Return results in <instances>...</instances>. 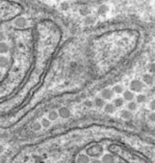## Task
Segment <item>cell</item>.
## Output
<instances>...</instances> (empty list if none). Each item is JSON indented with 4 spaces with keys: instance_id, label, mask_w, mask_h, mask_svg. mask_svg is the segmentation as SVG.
<instances>
[{
    "instance_id": "cell-26",
    "label": "cell",
    "mask_w": 155,
    "mask_h": 163,
    "mask_svg": "<svg viewBox=\"0 0 155 163\" xmlns=\"http://www.w3.org/2000/svg\"><path fill=\"white\" fill-rule=\"evenodd\" d=\"M85 105H86V106H87V107H92V106H94V102L87 100V101L85 102Z\"/></svg>"
},
{
    "instance_id": "cell-12",
    "label": "cell",
    "mask_w": 155,
    "mask_h": 163,
    "mask_svg": "<svg viewBox=\"0 0 155 163\" xmlns=\"http://www.w3.org/2000/svg\"><path fill=\"white\" fill-rule=\"evenodd\" d=\"M9 64V60L5 55H0V69H5Z\"/></svg>"
},
{
    "instance_id": "cell-30",
    "label": "cell",
    "mask_w": 155,
    "mask_h": 163,
    "mask_svg": "<svg viewBox=\"0 0 155 163\" xmlns=\"http://www.w3.org/2000/svg\"><path fill=\"white\" fill-rule=\"evenodd\" d=\"M2 77H3V73H2V71L0 70V80L2 79Z\"/></svg>"
},
{
    "instance_id": "cell-9",
    "label": "cell",
    "mask_w": 155,
    "mask_h": 163,
    "mask_svg": "<svg viewBox=\"0 0 155 163\" xmlns=\"http://www.w3.org/2000/svg\"><path fill=\"white\" fill-rule=\"evenodd\" d=\"M120 117L124 120H131L133 117V113L129 109H124L120 112Z\"/></svg>"
},
{
    "instance_id": "cell-10",
    "label": "cell",
    "mask_w": 155,
    "mask_h": 163,
    "mask_svg": "<svg viewBox=\"0 0 155 163\" xmlns=\"http://www.w3.org/2000/svg\"><path fill=\"white\" fill-rule=\"evenodd\" d=\"M103 110H104V112L107 114H112L116 111V107L113 106V103H107V104H105V106L103 107Z\"/></svg>"
},
{
    "instance_id": "cell-24",
    "label": "cell",
    "mask_w": 155,
    "mask_h": 163,
    "mask_svg": "<svg viewBox=\"0 0 155 163\" xmlns=\"http://www.w3.org/2000/svg\"><path fill=\"white\" fill-rule=\"evenodd\" d=\"M95 23V18L92 16H87L86 17V24H93Z\"/></svg>"
},
{
    "instance_id": "cell-27",
    "label": "cell",
    "mask_w": 155,
    "mask_h": 163,
    "mask_svg": "<svg viewBox=\"0 0 155 163\" xmlns=\"http://www.w3.org/2000/svg\"><path fill=\"white\" fill-rule=\"evenodd\" d=\"M149 120L151 122H155V111H153V112H151L149 114Z\"/></svg>"
},
{
    "instance_id": "cell-8",
    "label": "cell",
    "mask_w": 155,
    "mask_h": 163,
    "mask_svg": "<svg viewBox=\"0 0 155 163\" xmlns=\"http://www.w3.org/2000/svg\"><path fill=\"white\" fill-rule=\"evenodd\" d=\"M123 99L125 101H128V102L133 101L134 99H136V95H134L133 91H131L130 90H125L123 93Z\"/></svg>"
},
{
    "instance_id": "cell-32",
    "label": "cell",
    "mask_w": 155,
    "mask_h": 163,
    "mask_svg": "<svg viewBox=\"0 0 155 163\" xmlns=\"http://www.w3.org/2000/svg\"><path fill=\"white\" fill-rule=\"evenodd\" d=\"M137 1H144V0H137Z\"/></svg>"
},
{
    "instance_id": "cell-28",
    "label": "cell",
    "mask_w": 155,
    "mask_h": 163,
    "mask_svg": "<svg viewBox=\"0 0 155 163\" xmlns=\"http://www.w3.org/2000/svg\"><path fill=\"white\" fill-rule=\"evenodd\" d=\"M5 39V35L4 33H3L2 30H0V42H3V40Z\"/></svg>"
},
{
    "instance_id": "cell-5",
    "label": "cell",
    "mask_w": 155,
    "mask_h": 163,
    "mask_svg": "<svg viewBox=\"0 0 155 163\" xmlns=\"http://www.w3.org/2000/svg\"><path fill=\"white\" fill-rule=\"evenodd\" d=\"M155 81V78H154V75L152 74H144L143 76V82L144 84H147V85H152Z\"/></svg>"
},
{
    "instance_id": "cell-15",
    "label": "cell",
    "mask_w": 155,
    "mask_h": 163,
    "mask_svg": "<svg viewBox=\"0 0 155 163\" xmlns=\"http://www.w3.org/2000/svg\"><path fill=\"white\" fill-rule=\"evenodd\" d=\"M113 94H117V95H121V94H123L124 91H125V88H124V86L122 85V84H116L113 88Z\"/></svg>"
},
{
    "instance_id": "cell-31",
    "label": "cell",
    "mask_w": 155,
    "mask_h": 163,
    "mask_svg": "<svg viewBox=\"0 0 155 163\" xmlns=\"http://www.w3.org/2000/svg\"><path fill=\"white\" fill-rule=\"evenodd\" d=\"M117 163H125V162H123V161H119V162H117Z\"/></svg>"
},
{
    "instance_id": "cell-25",
    "label": "cell",
    "mask_w": 155,
    "mask_h": 163,
    "mask_svg": "<svg viewBox=\"0 0 155 163\" xmlns=\"http://www.w3.org/2000/svg\"><path fill=\"white\" fill-rule=\"evenodd\" d=\"M149 107H150V109L152 110V111H155V99L150 102Z\"/></svg>"
},
{
    "instance_id": "cell-7",
    "label": "cell",
    "mask_w": 155,
    "mask_h": 163,
    "mask_svg": "<svg viewBox=\"0 0 155 163\" xmlns=\"http://www.w3.org/2000/svg\"><path fill=\"white\" fill-rule=\"evenodd\" d=\"M90 162H91V159L87 154H79L77 156L76 163H90Z\"/></svg>"
},
{
    "instance_id": "cell-23",
    "label": "cell",
    "mask_w": 155,
    "mask_h": 163,
    "mask_svg": "<svg viewBox=\"0 0 155 163\" xmlns=\"http://www.w3.org/2000/svg\"><path fill=\"white\" fill-rule=\"evenodd\" d=\"M148 70H149L150 74L155 75V62H151L149 66H148Z\"/></svg>"
},
{
    "instance_id": "cell-19",
    "label": "cell",
    "mask_w": 155,
    "mask_h": 163,
    "mask_svg": "<svg viewBox=\"0 0 155 163\" xmlns=\"http://www.w3.org/2000/svg\"><path fill=\"white\" fill-rule=\"evenodd\" d=\"M136 103L137 104H141V103H145V102H146L147 98H146V96H145V95L139 94L137 96H136Z\"/></svg>"
},
{
    "instance_id": "cell-18",
    "label": "cell",
    "mask_w": 155,
    "mask_h": 163,
    "mask_svg": "<svg viewBox=\"0 0 155 163\" xmlns=\"http://www.w3.org/2000/svg\"><path fill=\"white\" fill-rule=\"evenodd\" d=\"M127 109H129L130 111L136 110L137 109V103H136V101H130V102H128Z\"/></svg>"
},
{
    "instance_id": "cell-17",
    "label": "cell",
    "mask_w": 155,
    "mask_h": 163,
    "mask_svg": "<svg viewBox=\"0 0 155 163\" xmlns=\"http://www.w3.org/2000/svg\"><path fill=\"white\" fill-rule=\"evenodd\" d=\"M124 101H125V100H124L123 98H116V99H113V106L116 108H120V107H122L124 105Z\"/></svg>"
},
{
    "instance_id": "cell-11",
    "label": "cell",
    "mask_w": 155,
    "mask_h": 163,
    "mask_svg": "<svg viewBox=\"0 0 155 163\" xmlns=\"http://www.w3.org/2000/svg\"><path fill=\"white\" fill-rule=\"evenodd\" d=\"M58 114L60 115L62 117L64 118H68L70 115H71V111L69 108H67V107H62L60 109L58 110Z\"/></svg>"
},
{
    "instance_id": "cell-29",
    "label": "cell",
    "mask_w": 155,
    "mask_h": 163,
    "mask_svg": "<svg viewBox=\"0 0 155 163\" xmlns=\"http://www.w3.org/2000/svg\"><path fill=\"white\" fill-rule=\"evenodd\" d=\"M90 163H102V161L99 160V159H93V160H91Z\"/></svg>"
},
{
    "instance_id": "cell-4",
    "label": "cell",
    "mask_w": 155,
    "mask_h": 163,
    "mask_svg": "<svg viewBox=\"0 0 155 163\" xmlns=\"http://www.w3.org/2000/svg\"><path fill=\"white\" fill-rule=\"evenodd\" d=\"M15 26L18 27V28H25L27 26V20H26L24 17H19L15 20Z\"/></svg>"
},
{
    "instance_id": "cell-13",
    "label": "cell",
    "mask_w": 155,
    "mask_h": 163,
    "mask_svg": "<svg viewBox=\"0 0 155 163\" xmlns=\"http://www.w3.org/2000/svg\"><path fill=\"white\" fill-rule=\"evenodd\" d=\"M94 105L98 108H103L105 106V100L101 97H97L95 100H94Z\"/></svg>"
},
{
    "instance_id": "cell-20",
    "label": "cell",
    "mask_w": 155,
    "mask_h": 163,
    "mask_svg": "<svg viewBox=\"0 0 155 163\" xmlns=\"http://www.w3.org/2000/svg\"><path fill=\"white\" fill-rule=\"evenodd\" d=\"M79 13H80V15L83 16V17H87V16H90V9H89V8H86V6H83V8H80Z\"/></svg>"
},
{
    "instance_id": "cell-16",
    "label": "cell",
    "mask_w": 155,
    "mask_h": 163,
    "mask_svg": "<svg viewBox=\"0 0 155 163\" xmlns=\"http://www.w3.org/2000/svg\"><path fill=\"white\" fill-rule=\"evenodd\" d=\"M9 51V46L5 42H0V55L8 53Z\"/></svg>"
},
{
    "instance_id": "cell-3",
    "label": "cell",
    "mask_w": 155,
    "mask_h": 163,
    "mask_svg": "<svg viewBox=\"0 0 155 163\" xmlns=\"http://www.w3.org/2000/svg\"><path fill=\"white\" fill-rule=\"evenodd\" d=\"M113 97V91L112 88H104L101 90V98H103L104 100H112Z\"/></svg>"
},
{
    "instance_id": "cell-14",
    "label": "cell",
    "mask_w": 155,
    "mask_h": 163,
    "mask_svg": "<svg viewBox=\"0 0 155 163\" xmlns=\"http://www.w3.org/2000/svg\"><path fill=\"white\" fill-rule=\"evenodd\" d=\"M108 9H109V8L107 5L101 4L98 8V9H97V12H98V15H100V16H105L106 14L108 13Z\"/></svg>"
},
{
    "instance_id": "cell-22",
    "label": "cell",
    "mask_w": 155,
    "mask_h": 163,
    "mask_svg": "<svg viewBox=\"0 0 155 163\" xmlns=\"http://www.w3.org/2000/svg\"><path fill=\"white\" fill-rule=\"evenodd\" d=\"M57 117H58V112H56V111H51V112H49V115H48L49 120H51V121L56 120Z\"/></svg>"
},
{
    "instance_id": "cell-21",
    "label": "cell",
    "mask_w": 155,
    "mask_h": 163,
    "mask_svg": "<svg viewBox=\"0 0 155 163\" xmlns=\"http://www.w3.org/2000/svg\"><path fill=\"white\" fill-rule=\"evenodd\" d=\"M59 8H60V9H62V11L66 12V11H68V9L70 8V4L67 1H64V2H62L59 4Z\"/></svg>"
},
{
    "instance_id": "cell-1",
    "label": "cell",
    "mask_w": 155,
    "mask_h": 163,
    "mask_svg": "<svg viewBox=\"0 0 155 163\" xmlns=\"http://www.w3.org/2000/svg\"><path fill=\"white\" fill-rule=\"evenodd\" d=\"M129 87H130V90L133 91V93H141L144 88V82L139 79H133L130 81Z\"/></svg>"
},
{
    "instance_id": "cell-2",
    "label": "cell",
    "mask_w": 155,
    "mask_h": 163,
    "mask_svg": "<svg viewBox=\"0 0 155 163\" xmlns=\"http://www.w3.org/2000/svg\"><path fill=\"white\" fill-rule=\"evenodd\" d=\"M101 153H102V148L100 145H93L90 149H87L86 151V154L90 157H94V158H97L99 155H101Z\"/></svg>"
},
{
    "instance_id": "cell-6",
    "label": "cell",
    "mask_w": 155,
    "mask_h": 163,
    "mask_svg": "<svg viewBox=\"0 0 155 163\" xmlns=\"http://www.w3.org/2000/svg\"><path fill=\"white\" fill-rule=\"evenodd\" d=\"M102 163H117L116 162V157L112 154H105L102 156V159H101Z\"/></svg>"
}]
</instances>
